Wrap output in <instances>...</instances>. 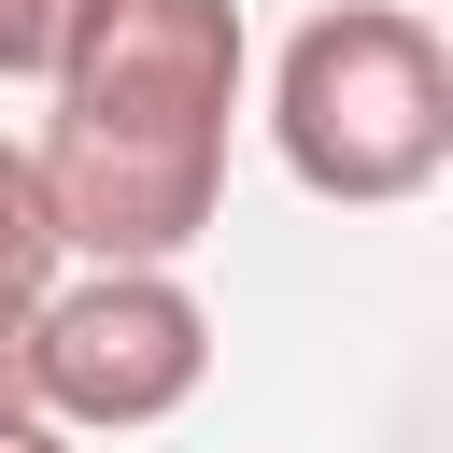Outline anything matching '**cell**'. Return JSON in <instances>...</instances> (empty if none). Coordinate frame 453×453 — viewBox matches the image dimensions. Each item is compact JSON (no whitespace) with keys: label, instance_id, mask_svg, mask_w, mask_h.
Returning <instances> with one entry per match:
<instances>
[{"label":"cell","instance_id":"6da1fadb","mask_svg":"<svg viewBox=\"0 0 453 453\" xmlns=\"http://www.w3.org/2000/svg\"><path fill=\"white\" fill-rule=\"evenodd\" d=\"M241 0H85L71 57L42 71V212L71 269H184L226 212V127H241Z\"/></svg>","mask_w":453,"mask_h":453},{"label":"cell","instance_id":"7a4b0ae2","mask_svg":"<svg viewBox=\"0 0 453 453\" xmlns=\"http://www.w3.org/2000/svg\"><path fill=\"white\" fill-rule=\"evenodd\" d=\"M269 142L311 198L396 212L453 170V42L411 0H326L269 57Z\"/></svg>","mask_w":453,"mask_h":453},{"label":"cell","instance_id":"3957f363","mask_svg":"<svg viewBox=\"0 0 453 453\" xmlns=\"http://www.w3.org/2000/svg\"><path fill=\"white\" fill-rule=\"evenodd\" d=\"M28 425L57 439H142L212 382V311L184 269H57V297L14 340Z\"/></svg>","mask_w":453,"mask_h":453},{"label":"cell","instance_id":"277c9868","mask_svg":"<svg viewBox=\"0 0 453 453\" xmlns=\"http://www.w3.org/2000/svg\"><path fill=\"white\" fill-rule=\"evenodd\" d=\"M57 212H42V170H28V142H0V340H28V311L57 297Z\"/></svg>","mask_w":453,"mask_h":453},{"label":"cell","instance_id":"5b68a950","mask_svg":"<svg viewBox=\"0 0 453 453\" xmlns=\"http://www.w3.org/2000/svg\"><path fill=\"white\" fill-rule=\"evenodd\" d=\"M71 28H85V0H0V85H42L71 57Z\"/></svg>","mask_w":453,"mask_h":453},{"label":"cell","instance_id":"8992f818","mask_svg":"<svg viewBox=\"0 0 453 453\" xmlns=\"http://www.w3.org/2000/svg\"><path fill=\"white\" fill-rule=\"evenodd\" d=\"M0 453H85V439H57V425H0Z\"/></svg>","mask_w":453,"mask_h":453},{"label":"cell","instance_id":"52a82bcc","mask_svg":"<svg viewBox=\"0 0 453 453\" xmlns=\"http://www.w3.org/2000/svg\"><path fill=\"white\" fill-rule=\"evenodd\" d=\"M0 425H28V368H14V340H0Z\"/></svg>","mask_w":453,"mask_h":453}]
</instances>
